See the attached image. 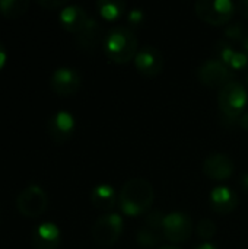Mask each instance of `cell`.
<instances>
[{
  "label": "cell",
  "instance_id": "cell-1",
  "mask_svg": "<svg viewBox=\"0 0 248 249\" xmlns=\"http://www.w3.org/2000/svg\"><path fill=\"white\" fill-rule=\"evenodd\" d=\"M155 200L152 184L142 178L134 177L126 181L118 193V204L124 214L136 217L151 210Z\"/></svg>",
  "mask_w": 248,
  "mask_h": 249
},
{
  "label": "cell",
  "instance_id": "cell-2",
  "mask_svg": "<svg viewBox=\"0 0 248 249\" xmlns=\"http://www.w3.org/2000/svg\"><path fill=\"white\" fill-rule=\"evenodd\" d=\"M104 51L113 63L126 64L139 51L137 36L127 26H113L104 36Z\"/></svg>",
  "mask_w": 248,
  "mask_h": 249
},
{
  "label": "cell",
  "instance_id": "cell-3",
  "mask_svg": "<svg viewBox=\"0 0 248 249\" xmlns=\"http://www.w3.org/2000/svg\"><path fill=\"white\" fill-rule=\"evenodd\" d=\"M248 95L247 89L240 82H229L219 90L218 104L222 115L229 120H240V117L246 112Z\"/></svg>",
  "mask_w": 248,
  "mask_h": 249
},
{
  "label": "cell",
  "instance_id": "cell-4",
  "mask_svg": "<svg viewBox=\"0 0 248 249\" xmlns=\"http://www.w3.org/2000/svg\"><path fill=\"white\" fill-rule=\"evenodd\" d=\"M196 15L209 25H228L235 13V4L229 0H199L194 4Z\"/></svg>",
  "mask_w": 248,
  "mask_h": 249
},
{
  "label": "cell",
  "instance_id": "cell-5",
  "mask_svg": "<svg viewBox=\"0 0 248 249\" xmlns=\"http://www.w3.org/2000/svg\"><path fill=\"white\" fill-rule=\"evenodd\" d=\"M124 229L123 217L117 213H105L104 216L98 217L92 225L91 233L94 241L101 247L114 245Z\"/></svg>",
  "mask_w": 248,
  "mask_h": 249
},
{
  "label": "cell",
  "instance_id": "cell-6",
  "mask_svg": "<svg viewBox=\"0 0 248 249\" xmlns=\"http://www.w3.org/2000/svg\"><path fill=\"white\" fill-rule=\"evenodd\" d=\"M48 206L47 193L35 184L25 187L16 197V209L20 214L26 217H38L41 216Z\"/></svg>",
  "mask_w": 248,
  "mask_h": 249
},
{
  "label": "cell",
  "instance_id": "cell-7",
  "mask_svg": "<svg viewBox=\"0 0 248 249\" xmlns=\"http://www.w3.org/2000/svg\"><path fill=\"white\" fill-rule=\"evenodd\" d=\"M162 233L167 241L172 244H183L190 239L193 233L191 217L183 212H172L165 216Z\"/></svg>",
  "mask_w": 248,
  "mask_h": 249
},
{
  "label": "cell",
  "instance_id": "cell-8",
  "mask_svg": "<svg viewBox=\"0 0 248 249\" xmlns=\"http://www.w3.org/2000/svg\"><path fill=\"white\" fill-rule=\"evenodd\" d=\"M199 80L209 88H224L232 82V70L218 58H209L197 70Z\"/></svg>",
  "mask_w": 248,
  "mask_h": 249
},
{
  "label": "cell",
  "instance_id": "cell-9",
  "mask_svg": "<svg viewBox=\"0 0 248 249\" xmlns=\"http://www.w3.org/2000/svg\"><path fill=\"white\" fill-rule=\"evenodd\" d=\"M82 85L80 73L73 67H58L50 77L51 89L60 96H70L79 90Z\"/></svg>",
  "mask_w": 248,
  "mask_h": 249
},
{
  "label": "cell",
  "instance_id": "cell-10",
  "mask_svg": "<svg viewBox=\"0 0 248 249\" xmlns=\"http://www.w3.org/2000/svg\"><path fill=\"white\" fill-rule=\"evenodd\" d=\"M134 64L137 71L145 76V77H155L162 73L164 70V55L162 53L152 45H145L142 47L136 57H134Z\"/></svg>",
  "mask_w": 248,
  "mask_h": 249
},
{
  "label": "cell",
  "instance_id": "cell-11",
  "mask_svg": "<svg viewBox=\"0 0 248 249\" xmlns=\"http://www.w3.org/2000/svg\"><path fill=\"white\" fill-rule=\"evenodd\" d=\"M234 162L225 153H212L209 155L202 165L203 174L213 181H225L229 179L234 174Z\"/></svg>",
  "mask_w": 248,
  "mask_h": 249
},
{
  "label": "cell",
  "instance_id": "cell-12",
  "mask_svg": "<svg viewBox=\"0 0 248 249\" xmlns=\"http://www.w3.org/2000/svg\"><path fill=\"white\" fill-rule=\"evenodd\" d=\"M47 130L50 137L56 143H66L75 130V118L70 112L67 111H58L54 115L50 117Z\"/></svg>",
  "mask_w": 248,
  "mask_h": 249
},
{
  "label": "cell",
  "instance_id": "cell-13",
  "mask_svg": "<svg viewBox=\"0 0 248 249\" xmlns=\"http://www.w3.org/2000/svg\"><path fill=\"white\" fill-rule=\"evenodd\" d=\"M31 242L34 249H57L61 242L58 226L51 222L39 225L34 229Z\"/></svg>",
  "mask_w": 248,
  "mask_h": 249
},
{
  "label": "cell",
  "instance_id": "cell-14",
  "mask_svg": "<svg viewBox=\"0 0 248 249\" xmlns=\"http://www.w3.org/2000/svg\"><path fill=\"white\" fill-rule=\"evenodd\" d=\"M101 41H102V26L94 18H89L85 28L75 35V42L77 48L83 51H94Z\"/></svg>",
  "mask_w": 248,
  "mask_h": 249
},
{
  "label": "cell",
  "instance_id": "cell-15",
  "mask_svg": "<svg viewBox=\"0 0 248 249\" xmlns=\"http://www.w3.org/2000/svg\"><path fill=\"white\" fill-rule=\"evenodd\" d=\"M216 55L224 64H227L231 70H243L248 64V53L234 48L231 44L225 41H219L216 44Z\"/></svg>",
  "mask_w": 248,
  "mask_h": 249
},
{
  "label": "cell",
  "instance_id": "cell-16",
  "mask_svg": "<svg viewBox=\"0 0 248 249\" xmlns=\"http://www.w3.org/2000/svg\"><path fill=\"white\" fill-rule=\"evenodd\" d=\"M89 18L91 16L88 15V12L77 4H69L63 7L60 12V22L63 28L73 34H77L79 31H82L85 25L88 23Z\"/></svg>",
  "mask_w": 248,
  "mask_h": 249
},
{
  "label": "cell",
  "instance_id": "cell-17",
  "mask_svg": "<svg viewBox=\"0 0 248 249\" xmlns=\"http://www.w3.org/2000/svg\"><path fill=\"white\" fill-rule=\"evenodd\" d=\"M210 206L219 214H228L235 210L238 204L237 194L229 187H215L210 191Z\"/></svg>",
  "mask_w": 248,
  "mask_h": 249
},
{
  "label": "cell",
  "instance_id": "cell-18",
  "mask_svg": "<svg viewBox=\"0 0 248 249\" xmlns=\"http://www.w3.org/2000/svg\"><path fill=\"white\" fill-rule=\"evenodd\" d=\"M91 201L98 210L110 213L115 207V204L118 201V197H117L115 190L111 185L99 184V185H95L91 190Z\"/></svg>",
  "mask_w": 248,
  "mask_h": 249
},
{
  "label": "cell",
  "instance_id": "cell-19",
  "mask_svg": "<svg viewBox=\"0 0 248 249\" xmlns=\"http://www.w3.org/2000/svg\"><path fill=\"white\" fill-rule=\"evenodd\" d=\"M96 7L104 19L115 20L126 10V3L121 0H99L96 3Z\"/></svg>",
  "mask_w": 248,
  "mask_h": 249
},
{
  "label": "cell",
  "instance_id": "cell-20",
  "mask_svg": "<svg viewBox=\"0 0 248 249\" xmlns=\"http://www.w3.org/2000/svg\"><path fill=\"white\" fill-rule=\"evenodd\" d=\"M161 233L155 229H151L148 226L140 228L136 233V241L137 244L145 249H153L156 248L161 244Z\"/></svg>",
  "mask_w": 248,
  "mask_h": 249
},
{
  "label": "cell",
  "instance_id": "cell-21",
  "mask_svg": "<svg viewBox=\"0 0 248 249\" xmlns=\"http://www.w3.org/2000/svg\"><path fill=\"white\" fill-rule=\"evenodd\" d=\"M29 7L28 0H0V13L6 18H18Z\"/></svg>",
  "mask_w": 248,
  "mask_h": 249
},
{
  "label": "cell",
  "instance_id": "cell-22",
  "mask_svg": "<svg viewBox=\"0 0 248 249\" xmlns=\"http://www.w3.org/2000/svg\"><path fill=\"white\" fill-rule=\"evenodd\" d=\"M165 216L167 214H164L161 210H151L149 213H148V216H146V219H145V222H146V225L145 226H148V228H151V229H155V231H158V232H161L162 231V226H164V220H165Z\"/></svg>",
  "mask_w": 248,
  "mask_h": 249
},
{
  "label": "cell",
  "instance_id": "cell-23",
  "mask_svg": "<svg viewBox=\"0 0 248 249\" xmlns=\"http://www.w3.org/2000/svg\"><path fill=\"white\" fill-rule=\"evenodd\" d=\"M247 28L244 26L243 22H235V23H228L225 26V35L229 39H237V41H243L246 34H247Z\"/></svg>",
  "mask_w": 248,
  "mask_h": 249
},
{
  "label": "cell",
  "instance_id": "cell-24",
  "mask_svg": "<svg viewBox=\"0 0 248 249\" xmlns=\"http://www.w3.org/2000/svg\"><path fill=\"white\" fill-rule=\"evenodd\" d=\"M197 235L205 241L212 239L216 235V225L210 219H202L197 225Z\"/></svg>",
  "mask_w": 248,
  "mask_h": 249
},
{
  "label": "cell",
  "instance_id": "cell-25",
  "mask_svg": "<svg viewBox=\"0 0 248 249\" xmlns=\"http://www.w3.org/2000/svg\"><path fill=\"white\" fill-rule=\"evenodd\" d=\"M143 19H145V13H143V9H140V7H134L127 13V20L130 23V29L140 26L143 23Z\"/></svg>",
  "mask_w": 248,
  "mask_h": 249
},
{
  "label": "cell",
  "instance_id": "cell-26",
  "mask_svg": "<svg viewBox=\"0 0 248 249\" xmlns=\"http://www.w3.org/2000/svg\"><path fill=\"white\" fill-rule=\"evenodd\" d=\"M37 3L39 6L45 7V9H56V7H60V6L66 4L64 0H38Z\"/></svg>",
  "mask_w": 248,
  "mask_h": 249
},
{
  "label": "cell",
  "instance_id": "cell-27",
  "mask_svg": "<svg viewBox=\"0 0 248 249\" xmlns=\"http://www.w3.org/2000/svg\"><path fill=\"white\" fill-rule=\"evenodd\" d=\"M235 9H238L240 13L244 15L248 19V0H243V1H240V3H237V4H235Z\"/></svg>",
  "mask_w": 248,
  "mask_h": 249
},
{
  "label": "cell",
  "instance_id": "cell-28",
  "mask_svg": "<svg viewBox=\"0 0 248 249\" xmlns=\"http://www.w3.org/2000/svg\"><path fill=\"white\" fill-rule=\"evenodd\" d=\"M6 58H7V53H6V48H4V45L0 42V69L4 66V63H6Z\"/></svg>",
  "mask_w": 248,
  "mask_h": 249
},
{
  "label": "cell",
  "instance_id": "cell-29",
  "mask_svg": "<svg viewBox=\"0 0 248 249\" xmlns=\"http://www.w3.org/2000/svg\"><path fill=\"white\" fill-rule=\"evenodd\" d=\"M240 125H241L244 130H247L248 131V109L240 117Z\"/></svg>",
  "mask_w": 248,
  "mask_h": 249
},
{
  "label": "cell",
  "instance_id": "cell-30",
  "mask_svg": "<svg viewBox=\"0 0 248 249\" xmlns=\"http://www.w3.org/2000/svg\"><path fill=\"white\" fill-rule=\"evenodd\" d=\"M240 184H241V187L248 191V172H244L243 175H241V178H240Z\"/></svg>",
  "mask_w": 248,
  "mask_h": 249
},
{
  "label": "cell",
  "instance_id": "cell-31",
  "mask_svg": "<svg viewBox=\"0 0 248 249\" xmlns=\"http://www.w3.org/2000/svg\"><path fill=\"white\" fill-rule=\"evenodd\" d=\"M196 249H218L215 245H212V244H209V242H205V244H202V245H199Z\"/></svg>",
  "mask_w": 248,
  "mask_h": 249
},
{
  "label": "cell",
  "instance_id": "cell-32",
  "mask_svg": "<svg viewBox=\"0 0 248 249\" xmlns=\"http://www.w3.org/2000/svg\"><path fill=\"white\" fill-rule=\"evenodd\" d=\"M241 42H243L244 51H246V53H248V31H247V34H246V36H244V39H243Z\"/></svg>",
  "mask_w": 248,
  "mask_h": 249
},
{
  "label": "cell",
  "instance_id": "cell-33",
  "mask_svg": "<svg viewBox=\"0 0 248 249\" xmlns=\"http://www.w3.org/2000/svg\"><path fill=\"white\" fill-rule=\"evenodd\" d=\"M158 249H180V248H177V247H174V245H164V247H159Z\"/></svg>",
  "mask_w": 248,
  "mask_h": 249
},
{
  "label": "cell",
  "instance_id": "cell-34",
  "mask_svg": "<svg viewBox=\"0 0 248 249\" xmlns=\"http://www.w3.org/2000/svg\"><path fill=\"white\" fill-rule=\"evenodd\" d=\"M247 85H248V73H247Z\"/></svg>",
  "mask_w": 248,
  "mask_h": 249
}]
</instances>
